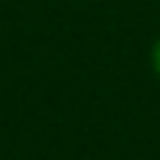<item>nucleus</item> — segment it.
<instances>
[{"label":"nucleus","instance_id":"obj_1","mask_svg":"<svg viewBox=\"0 0 160 160\" xmlns=\"http://www.w3.org/2000/svg\"><path fill=\"white\" fill-rule=\"evenodd\" d=\"M152 68H155V73H158V79H160V37L152 45Z\"/></svg>","mask_w":160,"mask_h":160}]
</instances>
